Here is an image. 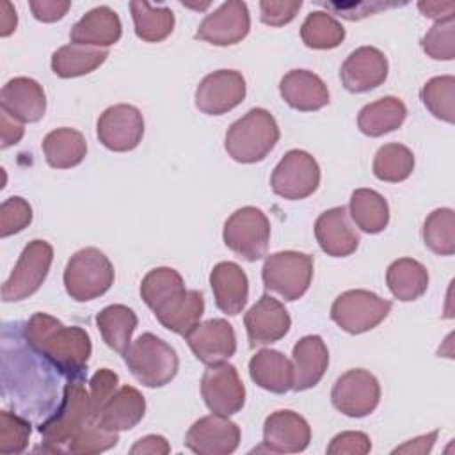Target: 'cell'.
<instances>
[{
    "instance_id": "obj_37",
    "label": "cell",
    "mask_w": 455,
    "mask_h": 455,
    "mask_svg": "<svg viewBox=\"0 0 455 455\" xmlns=\"http://www.w3.org/2000/svg\"><path fill=\"white\" fill-rule=\"evenodd\" d=\"M135 34L146 43H160L174 30V12L165 5L148 2H130Z\"/></svg>"
},
{
    "instance_id": "obj_53",
    "label": "cell",
    "mask_w": 455,
    "mask_h": 455,
    "mask_svg": "<svg viewBox=\"0 0 455 455\" xmlns=\"http://www.w3.org/2000/svg\"><path fill=\"white\" fill-rule=\"evenodd\" d=\"M171 451V446L167 443L165 437L162 435H156V434H151V435H146V437H140L132 448H130V453L132 455H165Z\"/></svg>"
},
{
    "instance_id": "obj_11",
    "label": "cell",
    "mask_w": 455,
    "mask_h": 455,
    "mask_svg": "<svg viewBox=\"0 0 455 455\" xmlns=\"http://www.w3.org/2000/svg\"><path fill=\"white\" fill-rule=\"evenodd\" d=\"M320 185L318 162L302 149L288 151L274 167L270 187L275 196L290 201L311 196Z\"/></svg>"
},
{
    "instance_id": "obj_15",
    "label": "cell",
    "mask_w": 455,
    "mask_h": 455,
    "mask_svg": "<svg viewBox=\"0 0 455 455\" xmlns=\"http://www.w3.org/2000/svg\"><path fill=\"white\" fill-rule=\"evenodd\" d=\"M247 92L245 78L236 69H217L196 89V107L206 116H222L238 107Z\"/></svg>"
},
{
    "instance_id": "obj_22",
    "label": "cell",
    "mask_w": 455,
    "mask_h": 455,
    "mask_svg": "<svg viewBox=\"0 0 455 455\" xmlns=\"http://www.w3.org/2000/svg\"><path fill=\"white\" fill-rule=\"evenodd\" d=\"M0 107L20 123H37L46 112V94L34 78L16 76L2 87Z\"/></svg>"
},
{
    "instance_id": "obj_32",
    "label": "cell",
    "mask_w": 455,
    "mask_h": 455,
    "mask_svg": "<svg viewBox=\"0 0 455 455\" xmlns=\"http://www.w3.org/2000/svg\"><path fill=\"white\" fill-rule=\"evenodd\" d=\"M43 153L50 167L69 169L82 164L87 155V142L78 130L64 126L52 130L43 139Z\"/></svg>"
},
{
    "instance_id": "obj_47",
    "label": "cell",
    "mask_w": 455,
    "mask_h": 455,
    "mask_svg": "<svg viewBox=\"0 0 455 455\" xmlns=\"http://www.w3.org/2000/svg\"><path fill=\"white\" fill-rule=\"evenodd\" d=\"M117 384H119L117 373L108 370V368H101V370H98L91 377V380H89V387H91V393H89V396H91V418H96L100 414V411L103 409L107 400L117 389Z\"/></svg>"
},
{
    "instance_id": "obj_42",
    "label": "cell",
    "mask_w": 455,
    "mask_h": 455,
    "mask_svg": "<svg viewBox=\"0 0 455 455\" xmlns=\"http://www.w3.org/2000/svg\"><path fill=\"white\" fill-rule=\"evenodd\" d=\"M185 283L178 270L171 267H156L149 270L140 283V297L146 306L153 311L162 302H165L171 295L183 290Z\"/></svg>"
},
{
    "instance_id": "obj_55",
    "label": "cell",
    "mask_w": 455,
    "mask_h": 455,
    "mask_svg": "<svg viewBox=\"0 0 455 455\" xmlns=\"http://www.w3.org/2000/svg\"><path fill=\"white\" fill-rule=\"evenodd\" d=\"M435 439H437V430H434L430 434H425V435H419L416 439H409L405 444L396 446L393 450V453H418V455H425V453H428L432 450Z\"/></svg>"
},
{
    "instance_id": "obj_46",
    "label": "cell",
    "mask_w": 455,
    "mask_h": 455,
    "mask_svg": "<svg viewBox=\"0 0 455 455\" xmlns=\"http://www.w3.org/2000/svg\"><path fill=\"white\" fill-rule=\"evenodd\" d=\"M32 222V206L20 196L7 197L0 206V236L23 231Z\"/></svg>"
},
{
    "instance_id": "obj_50",
    "label": "cell",
    "mask_w": 455,
    "mask_h": 455,
    "mask_svg": "<svg viewBox=\"0 0 455 455\" xmlns=\"http://www.w3.org/2000/svg\"><path fill=\"white\" fill-rule=\"evenodd\" d=\"M371 450L370 437L364 432L347 430L334 435L327 446L329 455H364Z\"/></svg>"
},
{
    "instance_id": "obj_2",
    "label": "cell",
    "mask_w": 455,
    "mask_h": 455,
    "mask_svg": "<svg viewBox=\"0 0 455 455\" xmlns=\"http://www.w3.org/2000/svg\"><path fill=\"white\" fill-rule=\"evenodd\" d=\"M27 343L68 380H82L92 352L89 334L78 325H64L52 315L34 313L23 323Z\"/></svg>"
},
{
    "instance_id": "obj_18",
    "label": "cell",
    "mask_w": 455,
    "mask_h": 455,
    "mask_svg": "<svg viewBox=\"0 0 455 455\" xmlns=\"http://www.w3.org/2000/svg\"><path fill=\"white\" fill-rule=\"evenodd\" d=\"M192 354L206 366L224 363L236 352V334L233 325L224 318L199 322L185 336Z\"/></svg>"
},
{
    "instance_id": "obj_52",
    "label": "cell",
    "mask_w": 455,
    "mask_h": 455,
    "mask_svg": "<svg viewBox=\"0 0 455 455\" xmlns=\"http://www.w3.org/2000/svg\"><path fill=\"white\" fill-rule=\"evenodd\" d=\"M0 132H2V149H7L9 146H14L21 140L25 128L23 123L11 117L5 110L0 108Z\"/></svg>"
},
{
    "instance_id": "obj_49",
    "label": "cell",
    "mask_w": 455,
    "mask_h": 455,
    "mask_svg": "<svg viewBox=\"0 0 455 455\" xmlns=\"http://www.w3.org/2000/svg\"><path fill=\"white\" fill-rule=\"evenodd\" d=\"M320 5H323L325 9L336 12L338 16L345 18V20H363L366 16H371L382 9H391L396 5H405V4H396V2H320Z\"/></svg>"
},
{
    "instance_id": "obj_19",
    "label": "cell",
    "mask_w": 455,
    "mask_h": 455,
    "mask_svg": "<svg viewBox=\"0 0 455 455\" xmlns=\"http://www.w3.org/2000/svg\"><path fill=\"white\" fill-rule=\"evenodd\" d=\"M387 71V59L379 48L359 46L341 64L339 78L348 92L361 94L382 85Z\"/></svg>"
},
{
    "instance_id": "obj_48",
    "label": "cell",
    "mask_w": 455,
    "mask_h": 455,
    "mask_svg": "<svg viewBox=\"0 0 455 455\" xmlns=\"http://www.w3.org/2000/svg\"><path fill=\"white\" fill-rule=\"evenodd\" d=\"M300 7H302L300 0H279V2L261 0L259 2V18L265 25L283 27L297 16Z\"/></svg>"
},
{
    "instance_id": "obj_33",
    "label": "cell",
    "mask_w": 455,
    "mask_h": 455,
    "mask_svg": "<svg viewBox=\"0 0 455 455\" xmlns=\"http://www.w3.org/2000/svg\"><path fill=\"white\" fill-rule=\"evenodd\" d=\"M386 284L395 299L411 302L427 291L428 272L412 258H398L386 270Z\"/></svg>"
},
{
    "instance_id": "obj_29",
    "label": "cell",
    "mask_w": 455,
    "mask_h": 455,
    "mask_svg": "<svg viewBox=\"0 0 455 455\" xmlns=\"http://www.w3.org/2000/svg\"><path fill=\"white\" fill-rule=\"evenodd\" d=\"M146 414V400L142 393L133 386H121L107 400L100 414L92 419L101 423L105 428L123 432L133 428Z\"/></svg>"
},
{
    "instance_id": "obj_3",
    "label": "cell",
    "mask_w": 455,
    "mask_h": 455,
    "mask_svg": "<svg viewBox=\"0 0 455 455\" xmlns=\"http://www.w3.org/2000/svg\"><path fill=\"white\" fill-rule=\"evenodd\" d=\"M279 126L275 117L265 108H251L236 119L226 132L224 148L240 164L261 162L277 144Z\"/></svg>"
},
{
    "instance_id": "obj_34",
    "label": "cell",
    "mask_w": 455,
    "mask_h": 455,
    "mask_svg": "<svg viewBox=\"0 0 455 455\" xmlns=\"http://www.w3.org/2000/svg\"><path fill=\"white\" fill-rule=\"evenodd\" d=\"M137 315L124 304H110L96 315V325L107 347L124 354L137 329Z\"/></svg>"
},
{
    "instance_id": "obj_31",
    "label": "cell",
    "mask_w": 455,
    "mask_h": 455,
    "mask_svg": "<svg viewBox=\"0 0 455 455\" xmlns=\"http://www.w3.org/2000/svg\"><path fill=\"white\" fill-rule=\"evenodd\" d=\"M407 117L405 103L396 96H384L364 105L357 116V128L368 137H380L395 132Z\"/></svg>"
},
{
    "instance_id": "obj_27",
    "label": "cell",
    "mask_w": 455,
    "mask_h": 455,
    "mask_svg": "<svg viewBox=\"0 0 455 455\" xmlns=\"http://www.w3.org/2000/svg\"><path fill=\"white\" fill-rule=\"evenodd\" d=\"M291 366H293V387L295 391H306L315 387L327 366H329V350L323 339L316 334L300 338L291 350Z\"/></svg>"
},
{
    "instance_id": "obj_17",
    "label": "cell",
    "mask_w": 455,
    "mask_h": 455,
    "mask_svg": "<svg viewBox=\"0 0 455 455\" xmlns=\"http://www.w3.org/2000/svg\"><path fill=\"white\" fill-rule=\"evenodd\" d=\"M240 444V427L228 416L199 418L185 435V446L197 455H229Z\"/></svg>"
},
{
    "instance_id": "obj_1",
    "label": "cell",
    "mask_w": 455,
    "mask_h": 455,
    "mask_svg": "<svg viewBox=\"0 0 455 455\" xmlns=\"http://www.w3.org/2000/svg\"><path fill=\"white\" fill-rule=\"evenodd\" d=\"M11 334L4 329L2 336V380L4 398L21 416L43 421L53 412L59 398L55 366L39 355L25 339L23 323H9ZM59 373V371H57ZM60 375V373H59Z\"/></svg>"
},
{
    "instance_id": "obj_6",
    "label": "cell",
    "mask_w": 455,
    "mask_h": 455,
    "mask_svg": "<svg viewBox=\"0 0 455 455\" xmlns=\"http://www.w3.org/2000/svg\"><path fill=\"white\" fill-rule=\"evenodd\" d=\"M62 281L73 300L87 302L110 290L114 284V267L105 252L96 247H85L68 259Z\"/></svg>"
},
{
    "instance_id": "obj_7",
    "label": "cell",
    "mask_w": 455,
    "mask_h": 455,
    "mask_svg": "<svg viewBox=\"0 0 455 455\" xmlns=\"http://www.w3.org/2000/svg\"><path fill=\"white\" fill-rule=\"evenodd\" d=\"M263 284L291 302L300 299L313 279V258L299 251H281L267 256L261 268Z\"/></svg>"
},
{
    "instance_id": "obj_20",
    "label": "cell",
    "mask_w": 455,
    "mask_h": 455,
    "mask_svg": "<svg viewBox=\"0 0 455 455\" xmlns=\"http://www.w3.org/2000/svg\"><path fill=\"white\" fill-rule=\"evenodd\" d=\"M247 338L251 347L270 345L284 338L291 327V318L286 307L265 293L243 316Z\"/></svg>"
},
{
    "instance_id": "obj_10",
    "label": "cell",
    "mask_w": 455,
    "mask_h": 455,
    "mask_svg": "<svg viewBox=\"0 0 455 455\" xmlns=\"http://www.w3.org/2000/svg\"><path fill=\"white\" fill-rule=\"evenodd\" d=\"M53 259V247L46 240H32L21 251L11 275L2 286L4 302H18L34 295L44 283Z\"/></svg>"
},
{
    "instance_id": "obj_24",
    "label": "cell",
    "mask_w": 455,
    "mask_h": 455,
    "mask_svg": "<svg viewBox=\"0 0 455 455\" xmlns=\"http://www.w3.org/2000/svg\"><path fill=\"white\" fill-rule=\"evenodd\" d=\"M123 25L114 9L100 5L87 11L69 30L73 44L107 48L121 39Z\"/></svg>"
},
{
    "instance_id": "obj_35",
    "label": "cell",
    "mask_w": 455,
    "mask_h": 455,
    "mask_svg": "<svg viewBox=\"0 0 455 455\" xmlns=\"http://www.w3.org/2000/svg\"><path fill=\"white\" fill-rule=\"evenodd\" d=\"M108 57L107 48L64 44L52 55V71L60 78H75L92 73Z\"/></svg>"
},
{
    "instance_id": "obj_4",
    "label": "cell",
    "mask_w": 455,
    "mask_h": 455,
    "mask_svg": "<svg viewBox=\"0 0 455 455\" xmlns=\"http://www.w3.org/2000/svg\"><path fill=\"white\" fill-rule=\"evenodd\" d=\"M91 419V396L82 380H68L55 411L39 423V434L50 451H68L69 441Z\"/></svg>"
},
{
    "instance_id": "obj_39",
    "label": "cell",
    "mask_w": 455,
    "mask_h": 455,
    "mask_svg": "<svg viewBox=\"0 0 455 455\" xmlns=\"http://www.w3.org/2000/svg\"><path fill=\"white\" fill-rule=\"evenodd\" d=\"M302 43L313 50H331L345 39L343 25L325 11L309 12L300 27Z\"/></svg>"
},
{
    "instance_id": "obj_5",
    "label": "cell",
    "mask_w": 455,
    "mask_h": 455,
    "mask_svg": "<svg viewBox=\"0 0 455 455\" xmlns=\"http://www.w3.org/2000/svg\"><path fill=\"white\" fill-rule=\"evenodd\" d=\"M132 375L146 387L169 384L180 368L176 350L153 332L140 334L123 354Z\"/></svg>"
},
{
    "instance_id": "obj_36",
    "label": "cell",
    "mask_w": 455,
    "mask_h": 455,
    "mask_svg": "<svg viewBox=\"0 0 455 455\" xmlns=\"http://www.w3.org/2000/svg\"><path fill=\"white\" fill-rule=\"evenodd\" d=\"M348 212L357 228L364 233L377 235L386 229L389 222L387 201L371 188H357L350 196Z\"/></svg>"
},
{
    "instance_id": "obj_45",
    "label": "cell",
    "mask_w": 455,
    "mask_h": 455,
    "mask_svg": "<svg viewBox=\"0 0 455 455\" xmlns=\"http://www.w3.org/2000/svg\"><path fill=\"white\" fill-rule=\"evenodd\" d=\"M30 423L25 416L18 412L2 411L0 412V453H21L30 437Z\"/></svg>"
},
{
    "instance_id": "obj_12",
    "label": "cell",
    "mask_w": 455,
    "mask_h": 455,
    "mask_svg": "<svg viewBox=\"0 0 455 455\" xmlns=\"http://www.w3.org/2000/svg\"><path fill=\"white\" fill-rule=\"evenodd\" d=\"M331 400L341 414L363 418L377 409L380 402V384L368 370L354 368L336 379Z\"/></svg>"
},
{
    "instance_id": "obj_44",
    "label": "cell",
    "mask_w": 455,
    "mask_h": 455,
    "mask_svg": "<svg viewBox=\"0 0 455 455\" xmlns=\"http://www.w3.org/2000/svg\"><path fill=\"white\" fill-rule=\"evenodd\" d=\"M421 48L434 60H451L455 57V16L435 21L423 36Z\"/></svg>"
},
{
    "instance_id": "obj_14",
    "label": "cell",
    "mask_w": 455,
    "mask_h": 455,
    "mask_svg": "<svg viewBox=\"0 0 455 455\" xmlns=\"http://www.w3.org/2000/svg\"><path fill=\"white\" fill-rule=\"evenodd\" d=\"M100 142L116 153L135 149L144 135V119L137 107L117 103L103 110L96 123Z\"/></svg>"
},
{
    "instance_id": "obj_13",
    "label": "cell",
    "mask_w": 455,
    "mask_h": 455,
    "mask_svg": "<svg viewBox=\"0 0 455 455\" xmlns=\"http://www.w3.org/2000/svg\"><path fill=\"white\" fill-rule=\"evenodd\" d=\"M201 396L206 407L219 416H233L245 403V387L229 363H217L206 368L201 379Z\"/></svg>"
},
{
    "instance_id": "obj_9",
    "label": "cell",
    "mask_w": 455,
    "mask_h": 455,
    "mask_svg": "<svg viewBox=\"0 0 455 455\" xmlns=\"http://www.w3.org/2000/svg\"><path fill=\"white\" fill-rule=\"evenodd\" d=\"M391 311V302L368 290H347L331 306L332 322L348 334L375 329Z\"/></svg>"
},
{
    "instance_id": "obj_28",
    "label": "cell",
    "mask_w": 455,
    "mask_h": 455,
    "mask_svg": "<svg viewBox=\"0 0 455 455\" xmlns=\"http://www.w3.org/2000/svg\"><path fill=\"white\" fill-rule=\"evenodd\" d=\"M204 313V299L197 290H180L158 307L153 309V315L171 332L187 336L199 322Z\"/></svg>"
},
{
    "instance_id": "obj_38",
    "label": "cell",
    "mask_w": 455,
    "mask_h": 455,
    "mask_svg": "<svg viewBox=\"0 0 455 455\" xmlns=\"http://www.w3.org/2000/svg\"><path fill=\"white\" fill-rule=\"evenodd\" d=\"M414 155L412 151L398 142L384 144L377 149L373 158V174L380 181L400 183L412 174Z\"/></svg>"
},
{
    "instance_id": "obj_25",
    "label": "cell",
    "mask_w": 455,
    "mask_h": 455,
    "mask_svg": "<svg viewBox=\"0 0 455 455\" xmlns=\"http://www.w3.org/2000/svg\"><path fill=\"white\" fill-rule=\"evenodd\" d=\"M210 286L213 291L215 306L235 316L243 311L249 299V279L240 265L233 261H220L210 272Z\"/></svg>"
},
{
    "instance_id": "obj_51",
    "label": "cell",
    "mask_w": 455,
    "mask_h": 455,
    "mask_svg": "<svg viewBox=\"0 0 455 455\" xmlns=\"http://www.w3.org/2000/svg\"><path fill=\"white\" fill-rule=\"evenodd\" d=\"M28 7L32 16L43 23H53L66 16L71 7L69 0H30Z\"/></svg>"
},
{
    "instance_id": "obj_23",
    "label": "cell",
    "mask_w": 455,
    "mask_h": 455,
    "mask_svg": "<svg viewBox=\"0 0 455 455\" xmlns=\"http://www.w3.org/2000/svg\"><path fill=\"white\" fill-rule=\"evenodd\" d=\"M315 236L320 249L332 258H345L359 247V235L348 220L345 206H334L320 213L315 222Z\"/></svg>"
},
{
    "instance_id": "obj_21",
    "label": "cell",
    "mask_w": 455,
    "mask_h": 455,
    "mask_svg": "<svg viewBox=\"0 0 455 455\" xmlns=\"http://www.w3.org/2000/svg\"><path fill=\"white\" fill-rule=\"evenodd\" d=\"M311 427L293 411L283 409L267 416L263 425V444L272 453H299L309 446Z\"/></svg>"
},
{
    "instance_id": "obj_54",
    "label": "cell",
    "mask_w": 455,
    "mask_h": 455,
    "mask_svg": "<svg viewBox=\"0 0 455 455\" xmlns=\"http://www.w3.org/2000/svg\"><path fill=\"white\" fill-rule=\"evenodd\" d=\"M418 9L425 18L443 21V20L453 18L455 2H418Z\"/></svg>"
},
{
    "instance_id": "obj_26",
    "label": "cell",
    "mask_w": 455,
    "mask_h": 455,
    "mask_svg": "<svg viewBox=\"0 0 455 455\" xmlns=\"http://www.w3.org/2000/svg\"><path fill=\"white\" fill-rule=\"evenodd\" d=\"M284 103L300 112H315L329 103V91L323 80L307 69H291L279 82Z\"/></svg>"
},
{
    "instance_id": "obj_30",
    "label": "cell",
    "mask_w": 455,
    "mask_h": 455,
    "mask_svg": "<svg viewBox=\"0 0 455 455\" xmlns=\"http://www.w3.org/2000/svg\"><path fill=\"white\" fill-rule=\"evenodd\" d=\"M249 375L265 391L283 395L293 387L291 361L279 350L263 348L249 361Z\"/></svg>"
},
{
    "instance_id": "obj_41",
    "label": "cell",
    "mask_w": 455,
    "mask_h": 455,
    "mask_svg": "<svg viewBox=\"0 0 455 455\" xmlns=\"http://www.w3.org/2000/svg\"><path fill=\"white\" fill-rule=\"evenodd\" d=\"M419 98L434 117L450 124L455 121V78L451 75L430 78L421 87Z\"/></svg>"
},
{
    "instance_id": "obj_8",
    "label": "cell",
    "mask_w": 455,
    "mask_h": 455,
    "mask_svg": "<svg viewBox=\"0 0 455 455\" xmlns=\"http://www.w3.org/2000/svg\"><path fill=\"white\" fill-rule=\"evenodd\" d=\"M224 243L236 256L258 261L267 254L270 242V222L256 206H243L233 212L224 222Z\"/></svg>"
},
{
    "instance_id": "obj_56",
    "label": "cell",
    "mask_w": 455,
    "mask_h": 455,
    "mask_svg": "<svg viewBox=\"0 0 455 455\" xmlns=\"http://www.w3.org/2000/svg\"><path fill=\"white\" fill-rule=\"evenodd\" d=\"M18 25V16L11 2H2V11H0V36L7 37L16 30Z\"/></svg>"
},
{
    "instance_id": "obj_16",
    "label": "cell",
    "mask_w": 455,
    "mask_h": 455,
    "mask_svg": "<svg viewBox=\"0 0 455 455\" xmlns=\"http://www.w3.org/2000/svg\"><path fill=\"white\" fill-rule=\"evenodd\" d=\"M251 30V16L245 2L229 0L210 12L197 27L196 39L215 46L240 43Z\"/></svg>"
},
{
    "instance_id": "obj_43",
    "label": "cell",
    "mask_w": 455,
    "mask_h": 455,
    "mask_svg": "<svg viewBox=\"0 0 455 455\" xmlns=\"http://www.w3.org/2000/svg\"><path fill=\"white\" fill-rule=\"evenodd\" d=\"M119 441V434L105 428L96 419H89L69 441L68 451L75 455H92L114 448Z\"/></svg>"
},
{
    "instance_id": "obj_40",
    "label": "cell",
    "mask_w": 455,
    "mask_h": 455,
    "mask_svg": "<svg viewBox=\"0 0 455 455\" xmlns=\"http://www.w3.org/2000/svg\"><path fill=\"white\" fill-rule=\"evenodd\" d=\"M425 245L439 254L451 256L455 252V213L451 208H437L423 222Z\"/></svg>"
}]
</instances>
